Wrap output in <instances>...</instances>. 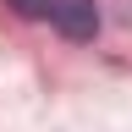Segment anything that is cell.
I'll return each instance as SVG.
<instances>
[{"instance_id": "6da1fadb", "label": "cell", "mask_w": 132, "mask_h": 132, "mask_svg": "<svg viewBox=\"0 0 132 132\" xmlns=\"http://www.w3.org/2000/svg\"><path fill=\"white\" fill-rule=\"evenodd\" d=\"M50 22L61 28V39H72V44H88L94 33H99V6H94V0H55Z\"/></svg>"}, {"instance_id": "7a4b0ae2", "label": "cell", "mask_w": 132, "mask_h": 132, "mask_svg": "<svg viewBox=\"0 0 132 132\" xmlns=\"http://www.w3.org/2000/svg\"><path fill=\"white\" fill-rule=\"evenodd\" d=\"M6 6H11L16 16H28V22H39V16H50V11H55V0H6Z\"/></svg>"}]
</instances>
